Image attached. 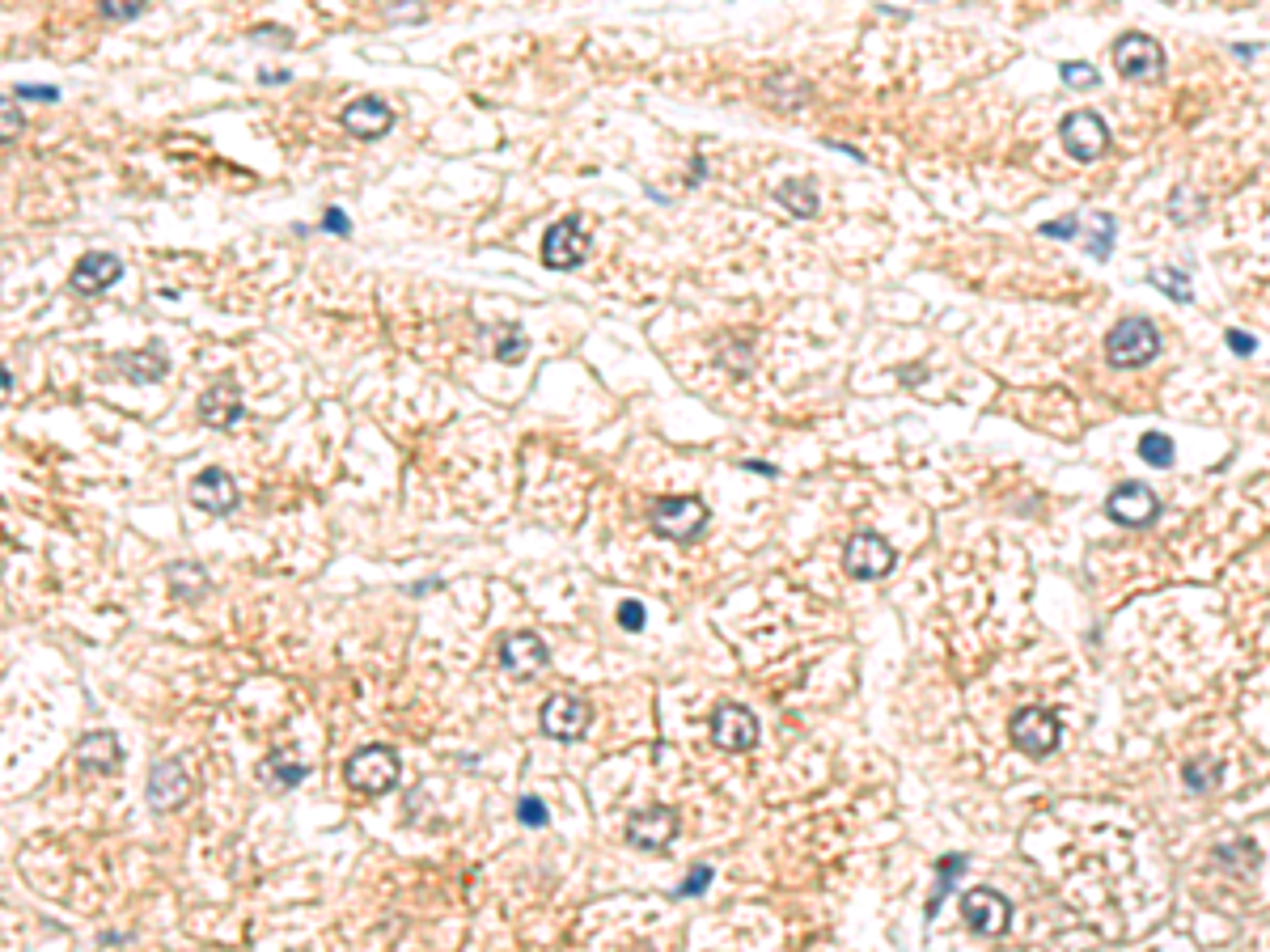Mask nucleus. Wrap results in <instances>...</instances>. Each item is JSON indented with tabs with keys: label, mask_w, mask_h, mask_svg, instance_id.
<instances>
[{
	"label": "nucleus",
	"mask_w": 1270,
	"mask_h": 952,
	"mask_svg": "<svg viewBox=\"0 0 1270 952\" xmlns=\"http://www.w3.org/2000/svg\"><path fill=\"white\" fill-rule=\"evenodd\" d=\"M1148 280L1157 284L1161 292H1168V296H1173L1177 305H1190V300H1194V292H1190V280H1185V272H1173V267H1161V272H1152Z\"/></svg>",
	"instance_id": "bb28decb"
},
{
	"label": "nucleus",
	"mask_w": 1270,
	"mask_h": 952,
	"mask_svg": "<svg viewBox=\"0 0 1270 952\" xmlns=\"http://www.w3.org/2000/svg\"><path fill=\"white\" fill-rule=\"evenodd\" d=\"M263 775H267V783L276 779V788H297V783L310 775V766H306V762H293V758L280 749L276 758H267V762H263Z\"/></svg>",
	"instance_id": "b1692460"
},
{
	"label": "nucleus",
	"mask_w": 1270,
	"mask_h": 952,
	"mask_svg": "<svg viewBox=\"0 0 1270 952\" xmlns=\"http://www.w3.org/2000/svg\"><path fill=\"white\" fill-rule=\"evenodd\" d=\"M589 720H593V711L576 694H550L542 703V732L555 741H576L580 732L589 728Z\"/></svg>",
	"instance_id": "f8f14e48"
},
{
	"label": "nucleus",
	"mask_w": 1270,
	"mask_h": 952,
	"mask_svg": "<svg viewBox=\"0 0 1270 952\" xmlns=\"http://www.w3.org/2000/svg\"><path fill=\"white\" fill-rule=\"evenodd\" d=\"M1059 140L1067 148V157L1076 161H1097L1110 148V127L1097 110H1072L1059 123Z\"/></svg>",
	"instance_id": "7ed1b4c3"
},
{
	"label": "nucleus",
	"mask_w": 1270,
	"mask_h": 952,
	"mask_svg": "<svg viewBox=\"0 0 1270 952\" xmlns=\"http://www.w3.org/2000/svg\"><path fill=\"white\" fill-rule=\"evenodd\" d=\"M894 546L881 538V533H856V538L847 542V572L856 576V580H881V576H890V567H894Z\"/></svg>",
	"instance_id": "ddd939ff"
},
{
	"label": "nucleus",
	"mask_w": 1270,
	"mask_h": 952,
	"mask_svg": "<svg viewBox=\"0 0 1270 952\" xmlns=\"http://www.w3.org/2000/svg\"><path fill=\"white\" fill-rule=\"evenodd\" d=\"M191 504L212 512V516H229L238 508V482H233L221 466H208V471H199L191 482Z\"/></svg>",
	"instance_id": "dca6fc26"
},
{
	"label": "nucleus",
	"mask_w": 1270,
	"mask_h": 952,
	"mask_svg": "<svg viewBox=\"0 0 1270 952\" xmlns=\"http://www.w3.org/2000/svg\"><path fill=\"white\" fill-rule=\"evenodd\" d=\"M526 352H529V343H526V335H522V330H517V326H513V330H505V335H500V347H496V356H500V360L517 364V360H526Z\"/></svg>",
	"instance_id": "2f4dec72"
},
{
	"label": "nucleus",
	"mask_w": 1270,
	"mask_h": 952,
	"mask_svg": "<svg viewBox=\"0 0 1270 952\" xmlns=\"http://www.w3.org/2000/svg\"><path fill=\"white\" fill-rule=\"evenodd\" d=\"M22 127H26V114L18 110V102L0 97V144H13L22 136Z\"/></svg>",
	"instance_id": "c85d7f7f"
},
{
	"label": "nucleus",
	"mask_w": 1270,
	"mask_h": 952,
	"mask_svg": "<svg viewBox=\"0 0 1270 952\" xmlns=\"http://www.w3.org/2000/svg\"><path fill=\"white\" fill-rule=\"evenodd\" d=\"M674 834H678V813L665 809V805L635 813L627 822V843L640 847V851H665L674 843Z\"/></svg>",
	"instance_id": "2eb2a0df"
},
{
	"label": "nucleus",
	"mask_w": 1270,
	"mask_h": 952,
	"mask_svg": "<svg viewBox=\"0 0 1270 952\" xmlns=\"http://www.w3.org/2000/svg\"><path fill=\"white\" fill-rule=\"evenodd\" d=\"M119 276H123V259L119 255H110V250H90V255L77 259L69 284H73V292H81V296H98V292H106L110 284H119Z\"/></svg>",
	"instance_id": "4468645a"
},
{
	"label": "nucleus",
	"mask_w": 1270,
	"mask_h": 952,
	"mask_svg": "<svg viewBox=\"0 0 1270 952\" xmlns=\"http://www.w3.org/2000/svg\"><path fill=\"white\" fill-rule=\"evenodd\" d=\"M114 364H119L123 377H131V381H157V377L165 373V356H161V347H144V352H123V356H114Z\"/></svg>",
	"instance_id": "4be33fe9"
},
{
	"label": "nucleus",
	"mask_w": 1270,
	"mask_h": 952,
	"mask_svg": "<svg viewBox=\"0 0 1270 952\" xmlns=\"http://www.w3.org/2000/svg\"><path fill=\"white\" fill-rule=\"evenodd\" d=\"M1157 352H1161V330L1152 326L1148 317H1123L1106 339V356L1118 369H1140V364H1148Z\"/></svg>",
	"instance_id": "f03ea898"
},
{
	"label": "nucleus",
	"mask_w": 1270,
	"mask_h": 952,
	"mask_svg": "<svg viewBox=\"0 0 1270 952\" xmlns=\"http://www.w3.org/2000/svg\"><path fill=\"white\" fill-rule=\"evenodd\" d=\"M9 394H13V373L5 369V364H0V403H5Z\"/></svg>",
	"instance_id": "79ce46f5"
},
{
	"label": "nucleus",
	"mask_w": 1270,
	"mask_h": 952,
	"mask_svg": "<svg viewBox=\"0 0 1270 952\" xmlns=\"http://www.w3.org/2000/svg\"><path fill=\"white\" fill-rule=\"evenodd\" d=\"M648 521H653V529L661 533V538L687 542V538H695V533L708 525V508H704V499H699V495L657 499L653 512H648Z\"/></svg>",
	"instance_id": "20e7f679"
},
{
	"label": "nucleus",
	"mask_w": 1270,
	"mask_h": 952,
	"mask_svg": "<svg viewBox=\"0 0 1270 952\" xmlns=\"http://www.w3.org/2000/svg\"><path fill=\"white\" fill-rule=\"evenodd\" d=\"M1042 238H1055V242L1076 238V216H1059V221H1046V225H1042Z\"/></svg>",
	"instance_id": "c9c22d12"
},
{
	"label": "nucleus",
	"mask_w": 1270,
	"mask_h": 952,
	"mask_svg": "<svg viewBox=\"0 0 1270 952\" xmlns=\"http://www.w3.org/2000/svg\"><path fill=\"white\" fill-rule=\"evenodd\" d=\"M618 627H623V631H640L644 627V606H640V601H623V606H618Z\"/></svg>",
	"instance_id": "f704fd0d"
},
{
	"label": "nucleus",
	"mask_w": 1270,
	"mask_h": 952,
	"mask_svg": "<svg viewBox=\"0 0 1270 952\" xmlns=\"http://www.w3.org/2000/svg\"><path fill=\"white\" fill-rule=\"evenodd\" d=\"M712 741L729 749V754H741V749H754L758 745V720L754 711L745 707H721L712 720Z\"/></svg>",
	"instance_id": "f3484780"
},
{
	"label": "nucleus",
	"mask_w": 1270,
	"mask_h": 952,
	"mask_svg": "<svg viewBox=\"0 0 1270 952\" xmlns=\"http://www.w3.org/2000/svg\"><path fill=\"white\" fill-rule=\"evenodd\" d=\"M741 471H754V475H762V478H775V475H779L771 462H741Z\"/></svg>",
	"instance_id": "a19ab883"
},
{
	"label": "nucleus",
	"mask_w": 1270,
	"mask_h": 952,
	"mask_svg": "<svg viewBox=\"0 0 1270 952\" xmlns=\"http://www.w3.org/2000/svg\"><path fill=\"white\" fill-rule=\"evenodd\" d=\"M936 867H941V876H945L941 884H952V880H957V876L965 872V856H952V859H941V863H936Z\"/></svg>",
	"instance_id": "58836bf2"
},
{
	"label": "nucleus",
	"mask_w": 1270,
	"mask_h": 952,
	"mask_svg": "<svg viewBox=\"0 0 1270 952\" xmlns=\"http://www.w3.org/2000/svg\"><path fill=\"white\" fill-rule=\"evenodd\" d=\"M1181 779H1185V788H1190V792H1211L1215 779H1219V762L1215 758H1198V762L1185 766Z\"/></svg>",
	"instance_id": "cd10ccee"
},
{
	"label": "nucleus",
	"mask_w": 1270,
	"mask_h": 952,
	"mask_svg": "<svg viewBox=\"0 0 1270 952\" xmlns=\"http://www.w3.org/2000/svg\"><path fill=\"white\" fill-rule=\"evenodd\" d=\"M584 259H589V238H584L576 216H563V221H555L546 229L542 263L550 267V272H572V267H580Z\"/></svg>",
	"instance_id": "0eeeda50"
},
{
	"label": "nucleus",
	"mask_w": 1270,
	"mask_h": 952,
	"mask_svg": "<svg viewBox=\"0 0 1270 952\" xmlns=\"http://www.w3.org/2000/svg\"><path fill=\"white\" fill-rule=\"evenodd\" d=\"M1114 64L1127 81H1157L1164 69V52L1148 35H1123L1114 43Z\"/></svg>",
	"instance_id": "1a4fd4ad"
},
{
	"label": "nucleus",
	"mask_w": 1270,
	"mask_h": 952,
	"mask_svg": "<svg viewBox=\"0 0 1270 952\" xmlns=\"http://www.w3.org/2000/svg\"><path fill=\"white\" fill-rule=\"evenodd\" d=\"M1106 512L1114 516L1118 525L1140 529V525H1152L1161 516V499L1152 495V487H1144V482H1118V487L1110 491V499H1106Z\"/></svg>",
	"instance_id": "9d476101"
},
{
	"label": "nucleus",
	"mask_w": 1270,
	"mask_h": 952,
	"mask_svg": "<svg viewBox=\"0 0 1270 952\" xmlns=\"http://www.w3.org/2000/svg\"><path fill=\"white\" fill-rule=\"evenodd\" d=\"M1224 339H1228V347H1232L1236 356H1253V347H1258V339H1253V335H1245V330H1228Z\"/></svg>",
	"instance_id": "4c0bfd02"
},
{
	"label": "nucleus",
	"mask_w": 1270,
	"mask_h": 952,
	"mask_svg": "<svg viewBox=\"0 0 1270 952\" xmlns=\"http://www.w3.org/2000/svg\"><path fill=\"white\" fill-rule=\"evenodd\" d=\"M394 127V110L381 97H356L352 106H343V131L356 140H377Z\"/></svg>",
	"instance_id": "a211bd4d"
},
{
	"label": "nucleus",
	"mask_w": 1270,
	"mask_h": 952,
	"mask_svg": "<svg viewBox=\"0 0 1270 952\" xmlns=\"http://www.w3.org/2000/svg\"><path fill=\"white\" fill-rule=\"evenodd\" d=\"M242 394H238V386L233 381H216L212 390H204V398H199V420H204L208 428H233L242 420Z\"/></svg>",
	"instance_id": "aec40b11"
},
{
	"label": "nucleus",
	"mask_w": 1270,
	"mask_h": 952,
	"mask_svg": "<svg viewBox=\"0 0 1270 952\" xmlns=\"http://www.w3.org/2000/svg\"><path fill=\"white\" fill-rule=\"evenodd\" d=\"M343 779L364 796H386L398 788V779H403V762H398L390 745H369V749L347 758Z\"/></svg>",
	"instance_id": "f257e3e1"
},
{
	"label": "nucleus",
	"mask_w": 1270,
	"mask_h": 952,
	"mask_svg": "<svg viewBox=\"0 0 1270 952\" xmlns=\"http://www.w3.org/2000/svg\"><path fill=\"white\" fill-rule=\"evenodd\" d=\"M779 204L788 208L792 216H800V221H805V216H817V187L809 178H788L779 187Z\"/></svg>",
	"instance_id": "5701e85b"
},
{
	"label": "nucleus",
	"mask_w": 1270,
	"mask_h": 952,
	"mask_svg": "<svg viewBox=\"0 0 1270 952\" xmlns=\"http://www.w3.org/2000/svg\"><path fill=\"white\" fill-rule=\"evenodd\" d=\"M961 914L982 935H1004L1012 927V901L999 889H987V884H978V889L961 897Z\"/></svg>",
	"instance_id": "6e6552de"
},
{
	"label": "nucleus",
	"mask_w": 1270,
	"mask_h": 952,
	"mask_svg": "<svg viewBox=\"0 0 1270 952\" xmlns=\"http://www.w3.org/2000/svg\"><path fill=\"white\" fill-rule=\"evenodd\" d=\"M322 229H326V233H339V238H347V233H352V221H347V216H343L339 208H326Z\"/></svg>",
	"instance_id": "e433bc0d"
},
{
	"label": "nucleus",
	"mask_w": 1270,
	"mask_h": 952,
	"mask_svg": "<svg viewBox=\"0 0 1270 952\" xmlns=\"http://www.w3.org/2000/svg\"><path fill=\"white\" fill-rule=\"evenodd\" d=\"M165 576H170V593L178 601H199L208 593V572L199 563H191V559L170 563V567H165Z\"/></svg>",
	"instance_id": "412c9836"
},
{
	"label": "nucleus",
	"mask_w": 1270,
	"mask_h": 952,
	"mask_svg": "<svg viewBox=\"0 0 1270 952\" xmlns=\"http://www.w3.org/2000/svg\"><path fill=\"white\" fill-rule=\"evenodd\" d=\"M73 758H77L81 771H90V775H114V771H119V762H123V749H119V737H114V732H86V737L77 741Z\"/></svg>",
	"instance_id": "6ab92c4d"
},
{
	"label": "nucleus",
	"mask_w": 1270,
	"mask_h": 952,
	"mask_svg": "<svg viewBox=\"0 0 1270 952\" xmlns=\"http://www.w3.org/2000/svg\"><path fill=\"white\" fill-rule=\"evenodd\" d=\"M517 817H522V826H529V830H538V826L550 822V813H546V805H542L538 796H522V800H517Z\"/></svg>",
	"instance_id": "473e14b6"
},
{
	"label": "nucleus",
	"mask_w": 1270,
	"mask_h": 952,
	"mask_svg": "<svg viewBox=\"0 0 1270 952\" xmlns=\"http://www.w3.org/2000/svg\"><path fill=\"white\" fill-rule=\"evenodd\" d=\"M131 935H123V931H106V935H98V944H127Z\"/></svg>",
	"instance_id": "37998d69"
},
{
	"label": "nucleus",
	"mask_w": 1270,
	"mask_h": 952,
	"mask_svg": "<svg viewBox=\"0 0 1270 952\" xmlns=\"http://www.w3.org/2000/svg\"><path fill=\"white\" fill-rule=\"evenodd\" d=\"M1114 238H1118V221L1110 212H1097L1093 216V233H1089V255L1106 263L1110 250H1114Z\"/></svg>",
	"instance_id": "393cba45"
},
{
	"label": "nucleus",
	"mask_w": 1270,
	"mask_h": 952,
	"mask_svg": "<svg viewBox=\"0 0 1270 952\" xmlns=\"http://www.w3.org/2000/svg\"><path fill=\"white\" fill-rule=\"evenodd\" d=\"M191 792H195L191 771H187V766H182L178 758L153 762V771H148V809H153V813H174V809H182V805L191 800Z\"/></svg>",
	"instance_id": "39448f33"
},
{
	"label": "nucleus",
	"mask_w": 1270,
	"mask_h": 952,
	"mask_svg": "<svg viewBox=\"0 0 1270 952\" xmlns=\"http://www.w3.org/2000/svg\"><path fill=\"white\" fill-rule=\"evenodd\" d=\"M98 9L106 22H131L144 13V0H98Z\"/></svg>",
	"instance_id": "7c9ffc66"
},
{
	"label": "nucleus",
	"mask_w": 1270,
	"mask_h": 952,
	"mask_svg": "<svg viewBox=\"0 0 1270 952\" xmlns=\"http://www.w3.org/2000/svg\"><path fill=\"white\" fill-rule=\"evenodd\" d=\"M1012 745L1021 749V754H1029V758H1046V754H1055L1059 749V720H1055V711H1046V707H1025V711H1016V720H1012Z\"/></svg>",
	"instance_id": "423d86ee"
},
{
	"label": "nucleus",
	"mask_w": 1270,
	"mask_h": 952,
	"mask_svg": "<svg viewBox=\"0 0 1270 952\" xmlns=\"http://www.w3.org/2000/svg\"><path fill=\"white\" fill-rule=\"evenodd\" d=\"M18 97H39V102H56L60 90H56V86H18Z\"/></svg>",
	"instance_id": "ea45409f"
},
{
	"label": "nucleus",
	"mask_w": 1270,
	"mask_h": 952,
	"mask_svg": "<svg viewBox=\"0 0 1270 952\" xmlns=\"http://www.w3.org/2000/svg\"><path fill=\"white\" fill-rule=\"evenodd\" d=\"M708 884H712V867H708V863H695L691 876H687V884L678 889V897H699V893L708 889Z\"/></svg>",
	"instance_id": "72a5a7b5"
},
{
	"label": "nucleus",
	"mask_w": 1270,
	"mask_h": 952,
	"mask_svg": "<svg viewBox=\"0 0 1270 952\" xmlns=\"http://www.w3.org/2000/svg\"><path fill=\"white\" fill-rule=\"evenodd\" d=\"M500 661H505V669L517 681H529L550 665V653H546V644L533 631H517V635H505V640H500Z\"/></svg>",
	"instance_id": "9b49d317"
},
{
	"label": "nucleus",
	"mask_w": 1270,
	"mask_h": 952,
	"mask_svg": "<svg viewBox=\"0 0 1270 952\" xmlns=\"http://www.w3.org/2000/svg\"><path fill=\"white\" fill-rule=\"evenodd\" d=\"M1059 73H1063V86H1072V90H1097V86H1101V77H1097V69H1093V64L1067 60Z\"/></svg>",
	"instance_id": "c756f323"
},
{
	"label": "nucleus",
	"mask_w": 1270,
	"mask_h": 952,
	"mask_svg": "<svg viewBox=\"0 0 1270 952\" xmlns=\"http://www.w3.org/2000/svg\"><path fill=\"white\" fill-rule=\"evenodd\" d=\"M1140 458L1148 462V466H1157V471H1168L1173 466V441L1164 437V432H1148V437L1140 441Z\"/></svg>",
	"instance_id": "a878e982"
}]
</instances>
